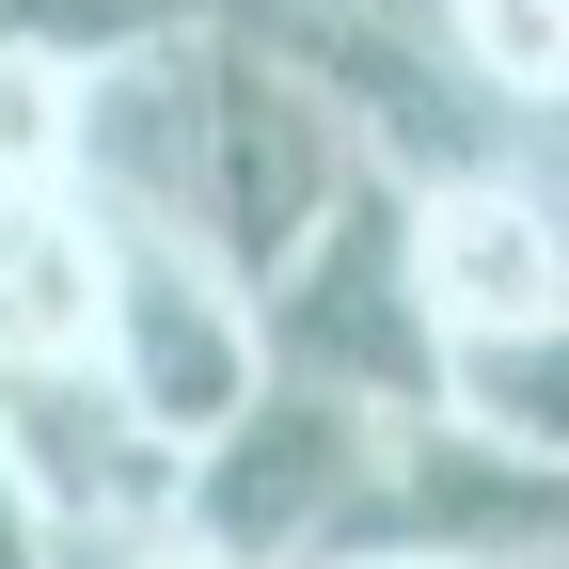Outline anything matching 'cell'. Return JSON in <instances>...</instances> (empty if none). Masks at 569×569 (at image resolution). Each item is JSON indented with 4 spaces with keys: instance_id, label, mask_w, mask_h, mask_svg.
I'll use <instances>...</instances> for the list:
<instances>
[{
    "instance_id": "obj_1",
    "label": "cell",
    "mask_w": 569,
    "mask_h": 569,
    "mask_svg": "<svg viewBox=\"0 0 569 569\" xmlns=\"http://www.w3.org/2000/svg\"><path fill=\"white\" fill-rule=\"evenodd\" d=\"M365 127L317 80V48L269 17V0H206L190 17V206L174 238H206L238 284H269L348 190H365Z\"/></svg>"
},
{
    "instance_id": "obj_2",
    "label": "cell",
    "mask_w": 569,
    "mask_h": 569,
    "mask_svg": "<svg viewBox=\"0 0 569 569\" xmlns=\"http://www.w3.org/2000/svg\"><path fill=\"white\" fill-rule=\"evenodd\" d=\"M380 459H396V411L317 396V380H253V411L190 443L174 538L206 569H365L380 553Z\"/></svg>"
},
{
    "instance_id": "obj_3",
    "label": "cell",
    "mask_w": 569,
    "mask_h": 569,
    "mask_svg": "<svg viewBox=\"0 0 569 569\" xmlns=\"http://www.w3.org/2000/svg\"><path fill=\"white\" fill-rule=\"evenodd\" d=\"M253 332H269V380H317V396H365V411H443V332L411 301V190L365 174L253 284Z\"/></svg>"
},
{
    "instance_id": "obj_4",
    "label": "cell",
    "mask_w": 569,
    "mask_h": 569,
    "mask_svg": "<svg viewBox=\"0 0 569 569\" xmlns=\"http://www.w3.org/2000/svg\"><path fill=\"white\" fill-rule=\"evenodd\" d=\"M80 365H96V380H111V396L190 459L206 427H238V411H253L269 332H253V284L206 253V238L127 222V238H111V284H96V348H80Z\"/></svg>"
},
{
    "instance_id": "obj_5",
    "label": "cell",
    "mask_w": 569,
    "mask_h": 569,
    "mask_svg": "<svg viewBox=\"0 0 569 569\" xmlns=\"http://www.w3.org/2000/svg\"><path fill=\"white\" fill-rule=\"evenodd\" d=\"M380 553H411V569H569V459H522L459 411H396Z\"/></svg>"
},
{
    "instance_id": "obj_6",
    "label": "cell",
    "mask_w": 569,
    "mask_h": 569,
    "mask_svg": "<svg viewBox=\"0 0 569 569\" xmlns=\"http://www.w3.org/2000/svg\"><path fill=\"white\" fill-rule=\"evenodd\" d=\"M411 301L443 348H490V332H538L569 317V206L522 174V159H459L411 190Z\"/></svg>"
},
{
    "instance_id": "obj_7",
    "label": "cell",
    "mask_w": 569,
    "mask_h": 569,
    "mask_svg": "<svg viewBox=\"0 0 569 569\" xmlns=\"http://www.w3.org/2000/svg\"><path fill=\"white\" fill-rule=\"evenodd\" d=\"M0 443L32 459L63 553H80V538H174L190 459H174L159 427H142V411L96 380V365H0Z\"/></svg>"
},
{
    "instance_id": "obj_8",
    "label": "cell",
    "mask_w": 569,
    "mask_h": 569,
    "mask_svg": "<svg viewBox=\"0 0 569 569\" xmlns=\"http://www.w3.org/2000/svg\"><path fill=\"white\" fill-rule=\"evenodd\" d=\"M427 32L475 111H522V127L569 111V0H427Z\"/></svg>"
},
{
    "instance_id": "obj_9",
    "label": "cell",
    "mask_w": 569,
    "mask_h": 569,
    "mask_svg": "<svg viewBox=\"0 0 569 569\" xmlns=\"http://www.w3.org/2000/svg\"><path fill=\"white\" fill-rule=\"evenodd\" d=\"M443 411L490 427V443H522V459H569V317L490 332V348H443Z\"/></svg>"
},
{
    "instance_id": "obj_10",
    "label": "cell",
    "mask_w": 569,
    "mask_h": 569,
    "mask_svg": "<svg viewBox=\"0 0 569 569\" xmlns=\"http://www.w3.org/2000/svg\"><path fill=\"white\" fill-rule=\"evenodd\" d=\"M0 569H63V522H48V490H32L17 443H0Z\"/></svg>"
},
{
    "instance_id": "obj_11",
    "label": "cell",
    "mask_w": 569,
    "mask_h": 569,
    "mask_svg": "<svg viewBox=\"0 0 569 569\" xmlns=\"http://www.w3.org/2000/svg\"><path fill=\"white\" fill-rule=\"evenodd\" d=\"M63 569H206V553H190V538H80Z\"/></svg>"
}]
</instances>
